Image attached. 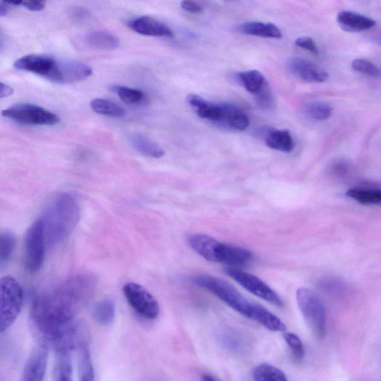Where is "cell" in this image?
I'll return each instance as SVG.
<instances>
[{
    "label": "cell",
    "instance_id": "24",
    "mask_svg": "<svg viewBox=\"0 0 381 381\" xmlns=\"http://www.w3.org/2000/svg\"><path fill=\"white\" fill-rule=\"evenodd\" d=\"M116 306L113 301L104 299L95 304L92 310V317L95 323L107 326L115 320Z\"/></svg>",
    "mask_w": 381,
    "mask_h": 381
},
{
    "label": "cell",
    "instance_id": "1",
    "mask_svg": "<svg viewBox=\"0 0 381 381\" xmlns=\"http://www.w3.org/2000/svg\"><path fill=\"white\" fill-rule=\"evenodd\" d=\"M95 286L93 276L77 274L36 299L31 319L40 344L52 347L55 352L73 348L77 328L75 316L86 304Z\"/></svg>",
    "mask_w": 381,
    "mask_h": 381
},
{
    "label": "cell",
    "instance_id": "26",
    "mask_svg": "<svg viewBox=\"0 0 381 381\" xmlns=\"http://www.w3.org/2000/svg\"><path fill=\"white\" fill-rule=\"evenodd\" d=\"M345 195L363 205H379L381 202L380 189L353 188L348 189Z\"/></svg>",
    "mask_w": 381,
    "mask_h": 381
},
{
    "label": "cell",
    "instance_id": "28",
    "mask_svg": "<svg viewBox=\"0 0 381 381\" xmlns=\"http://www.w3.org/2000/svg\"><path fill=\"white\" fill-rule=\"evenodd\" d=\"M94 112L114 118H121L125 115V110L119 104L103 99H95L90 102Z\"/></svg>",
    "mask_w": 381,
    "mask_h": 381
},
{
    "label": "cell",
    "instance_id": "35",
    "mask_svg": "<svg viewBox=\"0 0 381 381\" xmlns=\"http://www.w3.org/2000/svg\"><path fill=\"white\" fill-rule=\"evenodd\" d=\"M297 46L301 48V49L306 50L312 54L318 55L319 49L315 43L314 41L309 37H301L295 41Z\"/></svg>",
    "mask_w": 381,
    "mask_h": 381
},
{
    "label": "cell",
    "instance_id": "27",
    "mask_svg": "<svg viewBox=\"0 0 381 381\" xmlns=\"http://www.w3.org/2000/svg\"><path fill=\"white\" fill-rule=\"evenodd\" d=\"M252 376L255 381H289L281 370L268 363L259 364L254 369Z\"/></svg>",
    "mask_w": 381,
    "mask_h": 381
},
{
    "label": "cell",
    "instance_id": "5",
    "mask_svg": "<svg viewBox=\"0 0 381 381\" xmlns=\"http://www.w3.org/2000/svg\"><path fill=\"white\" fill-rule=\"evenodd\" d=\"M296 301L299 311L314 337L323 340L326 336V311L321 297L312 289L303 287L297 290Z\"/></svg>",
    "mask_w": 381,
    "mask_h": 381
},
{
    "label": "cell",
    "instance_id": "10",
    "mask_svg": "<svg viewBox=\"0 0 381 381\" xmlns=\"http://www.w3.org/2000/svg\"><path fill=\"white\" fill-rule=\"evenodd\" d=\"M45 242L41 219L27 230L25 240L26 266L30 273H37L45 259Z\"/></svg>",
    "mask_w": 381,
    "mask_h": 381
},
{
    "label": "cell",
    "instance_id": "12",
    "mask_svg": "<svg viewBox=\"0 0 381 381\" xmlns=\"http://www.w3.org/2000/svg\"><path fill=\"white\" fill-rule=\"evenodd\" d=\"M77 356L79 381H94L95 372L88 342V333L82 325L79 327L75 347Z\"/></svg>",
    "mask_w": 381,
    "mask_h": 381
},
{
    "label": "cell",
    "instance_id": "19",
    "mask_svg": "<svg viewBox=\"0 0 381 381\" xmlns=\"http://www.w3.org/2000/svg\"><path fill=\"white\" fill-rule=\"evenodd\" d=\"M237 30L244 35L265 38L280 39L282 36L280 29L271 23L245 22L238 26Z\"/></svg>",
    "mask_w": 381,
    "mask_h": 381
},
{
    "label": "cell",
    "instance_id": "33",
    "mask_svg": "<svg viewBox=\"0 0 381 381\" xmlns=\"http://www.w3.org/2000/svg\"><path fill=\"white\" fill-rule=\"evenodd\" d=\"M353 68L355 71L370 77H377L380 76L379 68L373 63L366 59H355L353 62Z\"/></svg>",
    "mask_w": 381,
    "mask_h": 381
},
{
    "label": "cell",
    "instance_id": "40",
    "mask_svg": "<svg viewBox=\"0 0 381 381\" xmlns=\"http://www.w3.org/2000/svg\"><path fill=\"white\" fill-rule=\"evenodd\" d=\"M201 381H218V380L211 374H203L201 377Z\"/></svg>",
    "mask_w": 381,
    "mask_h": 381
},
{
    "label": "cell",
    "instance_id": "11",
    "mask_svg": "<svg viewBox=\"0 0 381 381\" xmlns=\"http://www.w3.org/2000/svg\"><path fill=\"white\" fill-rule=\"evenodd\" d=\"M92 70L85 63L75 60H56L53 72L48 79L60 84H71L85 80Z\"/></svg>",
    "mask_w": 381,
    "mask_h": 381
},
{
    "label": "cell",
    "instance_id": "29",
    "mask_svg": "<svg viewBox=\"0 0 381 381\" xmlns=\"http://www.w3.org/2000/svg\"><path fill=\"white\" fill-rule=\"evenodd\" d=\"M305 114L314 121H325L332 114V107L326 102H311L304 107Z\"/></svg>",
    "mask_w": 381,
    "mask_h": 381
},
{
    "label": "cell",
    "instance_id": "20",
    "mask_svg": "<svg viewBox=\"0 0 381 381\" xmlns=\"http://www.w3.org/2000/svg\"><path fill=\"white\" fill-rule=\"evenodd\" d=\"M129 141L132 148L143 156L157 159L165 155V150L157 142L144 135L132 134Z\"/></svg>",
    "mask_w": 381,
    "mask_h": 381
},
{
    "label": "cell",
    "instance_id": "36",
    "mask_svg": "<svg viewBox=\"0 0 381 381\" xmlns=\"http://www.w3.org/2000/svg\"><path fill=\"white\" fill-rule=\"evenodd\" d=\"M181 7L185 11L195 14H199L203 11V8L200 5L193 1H188V0L182 2Z\"/></svg>",
    "mask_w": 381,
    "mask_h": 381
},
{
    "label": "cell",
    "instance_id": "30",
    "mask_svg": "<svg viewBox=\"0 0 381 381\" xmlns=\"http://www.w3.org/2000/svg\"><path fill=\"white\" fill-rule=\"evenodd\" d=\"M114 91L118 94L121 100L128 104H139L146 99L145 93L136 89L117 86L114 87Z\"/></svg>",
    "mask_w": 381,
    "mask_h": 381
},
{
    "label": "cell",
    "instance_id": "32",
    "mask_svg": "<svg viewBox=\"0 0 381 381\" xmlns=\"http://www.w3.org/2000/svg\"><path fill=\"white\" fill-rule=\"evenodd\" d=\"M284 340L288 344L294 357L301 360L305 357V347L303 341L294 333L286 332L283 335Z\"/></svg>",
    "mask_w": 381,
    "mask_h": 381
},
{
    "label": "cell",
    "instance_id": "9",
    "mask_svg": "<svg viewBox=\"0 0 381 381\" xmlns=\"http://www.w3.org/2000/svg\"><path fill=\"white\" fill-rule=\"evenodd\" d=\"M225 271L229 277L254 296L274 306L283 307V301L280 296L257 277L241 271V269L234 267H227Z\"/></svg>",
    "mask_w": 381,
    "mask_h": 381
},
{
    "label": "cell",
    "instance_id": "34",
    "mask_svg": "<svg viewBox=\"0 0 381 381\" xmlns=\"http://www.w3.org/2000/svg\"><path fill=\"white\" fill-rule=\"evenodd\" d=\"M257 102L262 108L272 107L274 103L272 93L266 85L258 94H257Z\"/></svg>",
    "mask_w": 381,
    "mask_h": 381
},
{
    "label": "cell",
    "instance_id": "21",
    "mask_svg": "<svg viewBox=\"0 0 381 381\" xmlns=\"http://www.w3.org/2000/svg\"><path fill=\"white\" fill-rule=\"evenodd\" d=\"M87 43L93 49L114 50L120 45V40L112 33L104 31H95L86 36Z\"/></svg>",
    "mask_w": 381,
    "mask_h": 381
},
{
    "label": "cell",
    "instance_id": "17",
    "mask_svg": "<svg viewBox=\"0 0 381 381\" xmlns=\"http://www.w3.org/2000/svg\"><path fill=\"white\" fill-rule=\"evenodd\" d=\"M218 124L236 132L245 131L249 124L247 114L240 108L231 104H223L222 115Z\"/></svg>",
    "mask_w": 381,
    "mask_h": 381
},
{
    "label": "cell",
    "instance_id": "7",
    "mask_svg": "<svg viewBox=\"0 0 381 381\" xmlns=\"http://www.w3.org/2000/svg\"><path fill=\"white\" fill-rule=\"evenodd\" d=\"M4 117L26 125L52 126L58 124L60 118L40 106L31 104L14 105L2 111Z\"/></svg>",
    "mask_w": 381,
    "mask_h": 381
},
{
    "label": "cell",
    "instance_id": "6",
    "mask_svg": "<svg viewBox=\"0 0 381 381\" xmlns=\"http://www.w3.org/2000/svg\"><path fill=\"white\" fill-rule=\"evenodd\" d=\"M23 291L12 277L0 279V332L8 329L17 320L23 305Z\"/></svg>",
    "mask_w": 381,
    "mask_h": 381
},
{
    "label": "cell",
    "instance_id": "22",
    "mask_svg": "<svg viewBox=\"0 0 381 381\" xmlns=\"http://www.w3.org/2000/svg\"><path fill=\"white\" fill-rule=\"evenodd\" d=\"M53 381H73V370L70 352L67 350L55 353Z\"/></svg>",
    "mask_w": 381,
    "mask_h": 381
},
{
    "label": "cell",
    "instance_id": "3",
    "mask_svg": "<svg viewBox=\"0 0 381 381\" xmlns=\"http://www.w3.org/2000/svg\"><path fill=\"white\" fill-rule=\"evenodd\" d=\"M80 219V210L73 195L59 193L48 200L41 220L45 245L54 247L72 233Z\"/></svg>",
    "mask_w": 381,
    "mask_h": 381
},
{
    "label": "cell",
    "instance_id": "13",
    "mask_svg": "<svg viewBox=\"0 0 381 381\" xmlns=\"http://www.w3.org/2000/svg\"><path fill=\"white\" fill-rule=\"evenodd\" d=\"M49 353L48 348L39 344L31 352L23 369L20 381H43Z\"/></svg>",
    "mask_w": 381,
    "mask_h": 381
},
{
    "label": "cell",
    "instance_id": "23",
    "mask_svg": "<svg viewBox=\"0 0 381 381\" xmlns=\"http://www.w3.org/2000/svg\"><path fill=\"white\" fill-rule=\"evenodd\" d=\"M266 144L269 148L284 153H291L295 147V142L289 131L274 130L266 137Z\"/></svg>",
    "mask_w": 381,
    "mask_h": 381
},
{
    "label": "cell",
    "instance_id": "16",
    "mask_svg": "<svg viewBox=\"0 0 381 381\" xmlns=\"http://www.w3.org/2000/svg\"><path fill=\"white\" fill-rule=\"evenodd\" d=\"M129 27L136 33L153 37L173 38V31L163 23L149 16H142L132 21Z\"/></svg>",
    "mask_w": 381,
    "mask_h": 381
},
{
    "label": "cell",
    "instance_id": "18",
    "mask_svg": "<svg viewBox=\"0 0 381 381\" xmlns=\"http://www.w3.org/2000/svg\"><path fill=\"white\" fill-rule=\"evenodd\" d=\"M338 22L345 31L359 33L372 28L376 22L367 16L355 12L344 11L338 15Z\"/></svg>",
    "mask_w": 381,
    "mask_h": 381
},
{
    "label": "cell",
    "instance_id": "39",
    "mask_svg": "<svg viewBox=\"0 0 381 381\" xmlns=\"http://www.w3.org/2000/svg\"><path fill=\"white\" fill-rule=\"evenodd\" d=\"M9 6L5 2L0 3V17H4L8 14Z\"/></svg>",
    "mask_w": 381,
    "mask_h": 381
},
{
    "label": "cell",
    "instance_id": "4",
    "mask_svg": "<svg viewBox=\"0 0 381 381\" xmlns=\"http://www.w3.org/2000/svg\"><path fill=\"white\" fill-rule=\"evenodd\" d=\"M188 242L194 251L209 262L232 267L245 265L253 259L252 253L247 249L220 242L208 235H192Z\"/></svg>",
    "mask_w": 381,
    "mask_h": 381
},
{
    "label": "cell",
    "instance_id": "14",
    "mask_svg": "<svg viewBox=\"0 0 381 381\" xmlns=\"http://www.w3.org/2000/svg\"><path fill=\"white\" fill-rule=\"evenodd\" d=\"M290 71L306 82L323 83L328 79V73L316 63L307 59L294 58L289 62Z\"/></svg>",
    "mask_w": 381,
    "mask_h": 381
},
{
    "label": "cell",
    "instance_id": "31",
    "mask_svg": "<svg viewBox=\"0 0 381 381\" xmlns=\"http://www.w3.org/2000/svg\"><path fill=\"white\" fill-rule=\"evenodd\" d=\"M14 247L15 240L13 235L8 232L0 234V266L11 259Z\"/></svg>",
    "mask_w": 381,
    "mask_h": 381
},
{
    "label": "cell",
    "instance_id": "8",
    "mask_svg": "<svg viewBox=\"0 0 381 381\" xmlns=\"http://www.w3.org/2000/svg\"><path fill=\"white\" fill-rule=\"evenodd\" d=\"M123 293L130 306L143 318L155 320L160 315L161 308L155 297L141 285L127 283Z\"/></svg>",
    "mask_w": 381,
    "mask_h": 381
},
{
    "label": "cell",
    "instance_id": "2",
    "mask_svg": "<svg viewBox=\"0 0 381 381\" xmlns=\"http://www.w3.org/2000/svg\"><path fill=\"white\" fill-rule=\"evenodd\" d=\"M192 281L199 288L213 294L237 313L265 328L274 332L284 330L285 325L277 316L264 307L252 303L227 281L205 274L196 276Z\"/></svg>",
    "mask_w": 381,
    "mask_h": 381
},
{
    "label": "cell",
    "instance_id": "37",
    "mask_svg": "<svg viewBox=\"0 0 381 381\" xmlns=\"http://www.w3.org/2000/svg\"><path fill=\"white\" fill-rule=\"evenodd\" d=\"M29 11H38L43 10L45 6V2L41 1H24L21 5Z\"/></svg>",
    "mask_w": 381,
    "mask_h": 381
},
{
    "label": "cell",
    "instance_id": "38",
    "mask_svg": "<svg viewBox=\"0 0 381 381\" xmlns=\"http://www.w3.org/2000/svg\"><path fill=\"white\" fill-rule=\"evenodd\" d=\"M13 92L14 90L11 87L0 82V100L11 97Z\"/></svg>",
    "mask_w": 381,
    "mask_h": 381
},
{
    "label": "cell",
    "instance_id": "15",
    "mask_svg": "<svg viewBox=\"0 0 381 381\" xmlns=\"http://www.w3.org/2000/svg\"><path fill=\"white\" fill-rule=\"evenodd\" d=\"M55 63L56 60L50 56L28 55L16 60L14 68L48 78L53 72Z\"/></svg>",
    "mask_w": 381,
    "mask_h": 381
},
{
    "label": "cell",
    "instance_id": "25",
    "mask_svg": "<svg viewBox=\"0 0 381 381\" xmlns=\"http://www.w3.org/2000/svg\"><path fill=\"white\" fill-rule=\"evenodd\" d=\"M238 80L252 94H258L267 83L264 75L258 70H249L238 73Z\"/></svg>",
    "mask_w": 381,
    "mask_h": 381
}]
</instances>
